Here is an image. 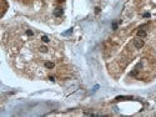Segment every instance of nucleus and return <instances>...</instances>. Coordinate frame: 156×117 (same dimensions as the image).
Returning <instances> with one entry per match:
<instances>
[{
  "label": "nucleus",
  "instance_id": "1",
  "mask_svg": "<svg viewBox=\"0 0 156 117\" xmlns=\"http://www.w3.org/2000/svg\"><path fill=\"white\" fill-rule=\"evenodd\" d=\"M11 65L29 79L50 77L60 70L62 47L56 39L27 25L8 31L4 41Z\"/></svg>",
  "mask_w": 156,
  "mask_h": 117
},
{
  "label": "nucleus",
  "instance_id": "2",
  "mask_svg": "<svg viewBox=\"0 0 156 117\" xmlns=\"http://www.w3.org/2000/svg\"><path fill=\"white\" fill-rule=\"evenodd\" d=\"M19 2H23V3H30L33 0H19Z\"/></svg>",
  "mask_w": 156,
  "mask_h": 117
}]
</instances>
